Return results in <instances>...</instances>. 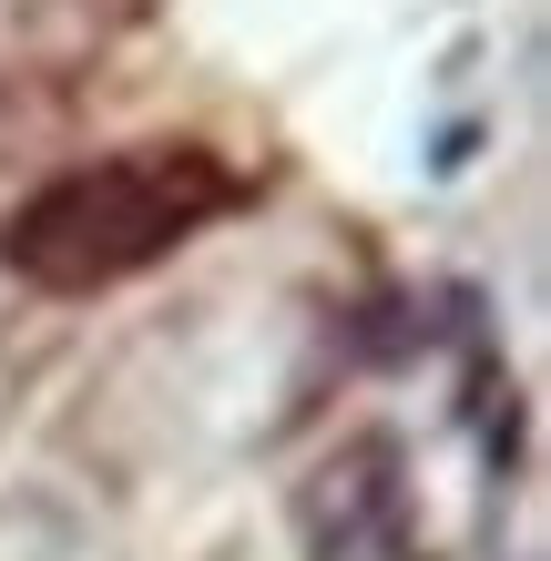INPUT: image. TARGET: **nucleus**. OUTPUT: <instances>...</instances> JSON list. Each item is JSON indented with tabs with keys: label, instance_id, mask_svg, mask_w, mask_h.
<instances>
[{
	"label": "nucleus",
	"instance_id": "nucleus-1",
	"mask_svg": "<svg viewBox=\"0 0 551 561\" xmlns=\"http://www.w3.org/2000/svg\"><path fill=\"white\" fill-rule=\"evenodd\" d=\"M276 194V163H255L215 134H134L82 163H61L0 215V266L31 296H113L153 266H174L184 245H205L215 225L255 215Z\"/></svg>",
	"mask_w": 551,
	"mask_h": 561
}]
</instances>
